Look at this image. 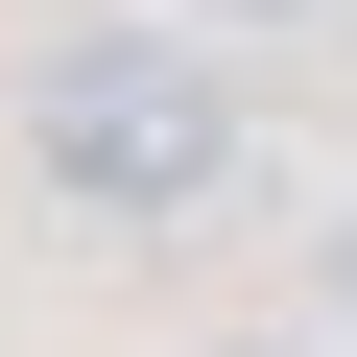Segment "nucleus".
<instances>
[{"mask_svg":"<svg viewBox=\"0 0 357 357\" xmlns=\"http://www.w3.org/2000/svg\"><path fill=\"white\" fill-rule=\"evenodd\" d=\"M333 286H357V238H333Z\"/></svg>","mask_w":357,"mask_h":357,"instance_id":"nucleus-4","label":"nucleus"},{"mask_svg":"<svg viewBox=\"0 0 357 357\" xmlns=\"http://www.w3.org/2000/svg\"><path fill=\"white\" fill-rule=\"evenodd\" d=\"M24 167H48V215H72V238H167V215H215V167H238V96H215V48L72 24V48L24 72Z\"/></svg>","mask_w":357,"mask_h":357,"instance_id":"nucleus-1","label":"nucleus"},{"mask_svg":"<svg viewBox=\"0 0 357 357\" xmlns=\"http://www.w3.org/2000/svg\"><path fill=\"white\" fill-rule=\"evenodd\" d=\"M215 357H286V333H215Z\"/></svg>","mask_w":357,"mask_h":357,"instance_id":"nucleus-3","label":"nucleus"},{"mask_svg":"<svg viewBox=\"0 0 357 357\" xmlns=\"http://www.w3.org/2000/svg\"><path fill=\"white\" fill-rule=\"evenodd\" d=\"M215 24H310V0H215Z\"/></svg>","mask_w":357,"mask_h":357,"instance_id":"nucleus-2","label":"nucleus"}]
</instances>
